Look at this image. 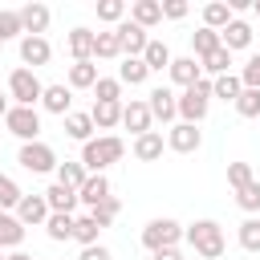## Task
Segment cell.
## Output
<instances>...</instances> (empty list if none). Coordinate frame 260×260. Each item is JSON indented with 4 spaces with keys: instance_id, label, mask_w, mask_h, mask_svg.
Masks as SVG:
<instances>
[{
    "instance_id": "obj_11",
    "label": "cell",
    "mask_w": 260,
    "mask_h": 260,
    "mask_svg": "<svg viewBox=\"0 0 260 260\" xmlns=\"http://www.w3.org/2000/svg\"><path fill=\"white\" fill-rule=\"evenodd\" d=\"M150 122H154V114H150V106L146 102H138V98H130L126 106H122V126L138 138V134H146L150 130Z\"/></svg>"
},
{
    "instance_id": "obj_47",
    "label": "cell",
    "mask_w": 260,
    "mask_h": 260,
    "mask_svg": "<svg viewBox=\"0 0 260 260\" xmlns=\"http://www.w3.org/2000/svg\"><path fill=\"white\" fill-rule=\"evenodd\" d=\"M162 16L167 20H183L187 16V0H162Z\"/></svg>"
},
{
    "instance_id": "obj_12",
    "label": "cell",
    "mask_w": 260,
    "mask_h": 260,
    "mask_svg": "<svg viewBox=\"0 0 260 260\" xmlns=\"http://www.w3.org/2000/svg\"><path fill=\"white\" fill-rule=\"evenodd\" d=\"M16 12H20L24 37H45V28H49V20H53L49 4H24V8H16Z\"/></svg>"
},
{
    "instance_id": "obj_16",
    "label": "cell",
    "mask_w": 260,
    "mask_h": 260,
    "mask_svg": "<svg viewBox=\"0 0 260 260\" xmlns=\"http://www.w3.org/2000/svg\"><path fill=\"white\" fill-rule=\"evenodd\" d=\"M146 106H150V114L158 118V122H175L179 118V98L167 89V85H158V89H150V98H146Z\"/></svg>"
},
{
    "instance_id": "obj_6",
    "label": "cell",
    "mask_w": 260,
    "mask_h": 260,
    "mask_svg": "<svg viewBox=\"0 0 260 260\" xmlns=\"http://www.w3.org/2000/svg\"><path fill=\"white\" fill-rule=\"evenodd\" d=\"M16 162L24 167V171H32V175H49V171H57L61 167V158H57V150L49 146V142H20V150H16Z\"/></svg>"
},
{
    "instance_id": "obj_26",
    "label": "cell",
    "mask_w": 260,
    "mask_h": 260,
    "mask_svg": "<svg viewBox=\"0 0 260 260\" xmlns=\"http://www.w3.org/2000/svg\"><path fill=\"white\" fill-rule=\"evenodd\" d=\"M215 49H223V41H219V32L215 28H199V32H191V57H211Z\"/></svg>"
},
{
    "instance_id": "obj_32",
    "label": "cell",
    "mask_w": 260,
    "mask_h": 260,
    "mask_svg": "<svg viewBox=\"0 0 260 260\" xmlns=\"http://www.w3.org/2000/svg\"><path fill=\"white\" fill-rule=\"evenodd\" d=\"M142 61H146V69H150V73H162V69H171V61H175V57H171V49H167L162 41H150V45H146V53H142Z\"/></svg>"
},
{
    "instance_id": "obj_43",
    "label": "cell",
    "mask_w": 260,
    "mask_h": 260,
    "mask_svg": "<svg viewBox=\"0 0 260 260\" xmlns=\"http://www.w3.org/2000/svg\"><path fill=\"white\" fill-rule=\"evenodd\" d=\"M93 93H98V102H122V81L118 77H98Z\"/></svg>"
},
{
    "instance_id": "obj_53",
    "label": "cell",
    "mask_w": 260,
    "mask_h": 260,
    "mask_svg": "<svg viewBox=\"0 0 260 260\" xmlns=\"http://www.w3.org/2000/svg\"><path fill=\"white\" fill-rule=\"evenodd\" d=\"M0 260H8V256H4V252H0Z\"/></svg>"
},
{
    "instance_id": "obj_5",
    "label": "cell",
    "mask_w": 260,
    "mask_h": 260,
    "mask_svg": "<svg viewBox=\"0 0 260 260\" xmlns=\"http://www.w3.org/2000/svg\"><path fill=\"white\" fill-rule=\"evenodd\" d=\"M8 98H12V106H37L41 98H45V81L32 73V69H12L8 73Z\"/></svg>"
},
{
    "instance_id": "obj_33",
    "label": "cell",
    "mask_w": 260,
    "mask_h": 260,
    "mask_svg": "<svg viewBox=\"0 0 260 260\" xmlns=\"http://www.w3.org/2000/svg\"><path fill=\"white\" fill-rule=\"evenodd\" d=\"M73 219H77V215H65V211H53V215H49V223H45V232H49V240H57V244H65V240H73Z\"/></svg>"
},
{
    "instance_id": "obj_14",
    "label": "cell",
    "mask_w": 260,
    "mask_h": 260,
    "mask_svg": "<svg viewBox=\"0 0 260 260\" xmlns=\"http://www.w3.org/2000/svg\"><path fill=\"white\" fill-rule=\"evenodd\" d=\"M167 73H171V81H175L179 89H191V85L203 77V65H199V57H175Z\"/></svg>"
},
{
    "instance_id": "obj_46",
    "label": "cell",
    "mask_w": 260,
    "mask_h": 260,
    "mask_svg": "<svg viewBox=\"0 0 260 260\" xmlns=\"http://www.w3.org/2000/svg\"><path fill=\"white\" fill-rule=\"evenodd\" d=\"M16 32H24V28H20V12H0V45L12 41Z\"/></svg>"
},
{
    "instance_id": "obj_17",
    "label": "cell",
    "mask_w": 260,
    "mask_h": 260,
    "mask_svg": "<svg viewBox=\"0 0 260 260\" xmlns=\"http://www.w3.org/2000/svg\"><path fill=\"white\" fill-rule=\"evenodd\" d=\"M219 41H223V49H228V53H240V49H248V45H252V24L236 16V20L219 32Z\"/></svg>"
},
{
    "instance_id": "obj_48",
    "label": "cell",
    "mask_w": 260,
    "mask_h": 260,
    "mask_svg": "<svg viewBox=\"0 0 260 260\" xmlns=\"http://www.w3.org/2000/svg\"><path fill=\"white\" fill-rule=\"evenodd\" d=\"M77 260H114V256H110V248H106V244H93V248H81V256H77Z\"/></svg>"
},
{
    "instance_id": "obj_15",
    "label": "cell",
    "mask_w": 260,
    "mask_h": 260,
    "mask_svg": "<svg viewBox=\"0 0 260 260\" xmlns=\"http://www.w3.org/2000/svg\"><path fill=\"white\" fill-rule=\"evenodd\" d=\"M41 106H45L49 114L65 118V114H73V89H69L65 81H57V85H45V98H41Z\"/></svg>"
},
{
    "instance_id": "obj_4",
    "label": "cell",
    "mask_w": 260,
    "mask_h": 260,
    "mask_svg": "<svg viewBox=\"0 0 260 260\" xmlns=\"http://www.w3.org/2000/svg\"><path fill=\"white\" fill-rule=\"evenodd\" d=\"M207 106H211V77H199L191 89L179 93V122L199 126V122L207 118Z\"/></svg>"
},
{
    "instance_id": "obj_36",
    "label": "cell",
    "mask_w": 260,
    "mask_h": 260,
    "mask_svg": "<svg viewBox=\"0 0 260 260\" xmlns=\"http://www.w3.org/2000/svg\"><path fill=\"white\" fill-rule=\"evenodd\" d=\"M240 248L252 252V256H260V215H248L240 223Z\"/></svg>"
},
{
    "instance_id": "obj_51",
    "label": "cell",
    "mask_w": 260,
    "mask_h": 260,
    "mask_svg": "<svg viewBox=\"0 0 260 260\" xmlns=\"http://www.w3.org/2000/svg\"><path fill=\"white\" fill-rule=\"evenodd\" d=\"M8 260H32V256H28V252H12Z\"/></svg>"
},
{
    "instance_id": "obj_49",
    "label": "cell",
    "mask_w": 260,
    "mask_h": 260,
    "mask_svg": "<svg viewBox=\"0 0 260 260\" xmlns=\"http://www.w3.org/2000/svg\"><path fill=\"white\" fill-rule=\"evenodd\" d=\"M150 260H183L179 248H162V252H150Z\"/></svg>"
},
{
    "instance_id": "obj_10",
    "label": "cell",
    "mask_w": 260,
    "mask_h": 260,
    "mask_svg": "<svg viewBox=\"0 0 260 260\" xmlns=\"http://www.w3.org/2000/svg\"><path fill=\"white\" fill-rule=\"evenodd\" d=\"M118 41H122V57H142L146 45H150L146 28L134 24V20H122V24H118Z\"/></svg>"
},
{
    "instance_id": "obj_24",
    "label": "cell",
    "mask_w": 260,
    "mask_h": 260,
    "mask_svg": "<svg viewBox=\"0 0 260 260\" xmlns=\"http://www.w3.org/2000/svg\"><path fill=\"white\" fill-rule=\"evenodd\" d=\"M93 130H98V126H93V118H89V114H77V110H73V114H65V134H69L73 142H81V146H85V142L93 138Z\"/></svg>"
},
{
    "instance_id": "obj_52",
    "label": "cell",
    "mask_w": 260,
    "mask_h": 260,
    "mask_svg": "<svg viewBox=\"0 0 260 260\" xmlns=\"http://www.w3.org/2000/svg\"><path fill=\"white\" fill-rule=\"evenodd\" d=\"M252 12H256V16H260V0H252Z\"/></svg>"
},
{
    "instance_id": "obj_29",
    "label": "cell",
    "mask_w": 260,
    "mask_h": 260,
    "mask_svg": "<svg viewBox=\"0 0 260 260\" xmlns=\"http://www.w3.org/2000/svg\"><path fill=\"white\" fill-rule=\"evenodd\" d=\"M45 199H49V211H65V215H73V207L81 203V199H77V191L61 187V183H53V187L45 191Z\"/></svg>"
},
{
    "instance_id": "obj_21",
    "label": "cell",
    "mask_w": 260,
    "mask_h": 260,
    "mask_svg": "<svg viewBox=\"0 0 260 260\" xmlns=\"http://www.w3.org/2000/svg\"><path fill=\"white\" fill-rule=\"evenodd\" d=\"M130 20L142 24V28H154V24L162 20V4H158V0H134V4H130Z\"/></svg>"
},
{
    "instance_id": "obj_34",
    "label": "cell",
    "mask_w": 260,
    "mask_h": 260,
    "mask_svg": "<svg viewBox=\"0 0 260 260\" xmlns=\"http://www.w3.org/2000/svg\"><path fill=\"white\" fill-rule=\"evenodd\" d=\"M93 57H122V41H118V28H106L93 37Z\"/></svg>"
},
{
    "instance_id": "obj_18",
    "label": "cell",
    "mask_w": 260,
    "mask_h": 260,
    "mask_svg": "<svg viewBox=\"0 0 260 260\" xmlns=\"http://www.w3.org/2000/svg\"><path fill=\"white\" fill-rule=\"evenodd\" d=\"M162 146H167V142H162V134H158V130H146V134H138V138H134V146H130V150H134V158H138V162H154V158H162Z\"/></svg>"
},
{
    "instance_id": "obj_30",
    "label": "cell",
    "mask_w": 260,
    "mask_h": 260,
    "mask_svg": "<svg viewBox=\"0 0 260 260\" xmlns=\"http://www.w3.org/2000/svg\"><path fill=\"white\" fill-rule=\"evenodd\" d=\"M93 37H98V32H89V28H73V32H69V53H73V61H93Z\"/></svg>"
},
{
    "instance_id": "obj_40",
    "label": "cell",
    "mask_w": 260,
    "mask_h": 260,
    "mask_svg": "<svg viewBox=\"0 0 260 260\" xmlns=\"http://www.w3.org/2000/svg\"><path fill=\"white\" fill-rule=\"evenodd\" d=\"M118 211H122V203H118L114 195H110L106 203H98V207H89V215H93V223H98V228H110V223L118 219Z\"/></svg>"
},
{
    "instance_id": "obj_38",
    "label": "cell",
    "mask_w": 260,
    "mask_h": 260,
    "mask_svg": "<svg viewBox=\"0 0 260 260\" xmlns=\"http://www.w3.org/2000/svg\"><path fill=\"white\" fill-rule=\"evenodd\" d=\"M98 20H106V24H122L126 20V0H102L98 4Z\"/></svg>"
},
{
    "instance_id": "obj_27",
    "label": "cell",
    "mask_w": 260,
    "mask_h": 260,
    "mask_svg": "<svg viewBox=\"0 0 260 260\" xmlns=\"http://www.w3.org/2000/svg\"><path fill=\"white\" fill-rule=\"evenodd\" d=\"M146 77H150V69H146L142 57H122V65H118V81L122 85H142Z\"/></svg>"
},
{
    "instance_id": "obj_22",
    "label": "cell",
    "mask_w": 260,
    "mask_h": 260,
    "mask_svg": "<svg viewBox=\"0 0 260 260\" xmlns=\"http://www.w3.org/2000/svg\"><path fill=\"white\" fill-rule=\"evenodd\" d=\"M65 85H69V89H93V85H98V65H93V61H73Z\"/></svg>"
},
{
    "instance_id": "obj_35",
    "label": "cell",
    "mask_w": 260,
    "mask_h": 260,
    "mask_svg": "<svg viewBox=\"0 0 260 260\" xmlns=\"http://www.w3.org/2000/svg\"><path fill=\"white\" fill-rule=\"evenodd\" d=\"M98 232H102V228L93 223V215H89V211L73 219V240H77L81 248H93V244H98Z\"/></svg>"
},
{
    "instance_id": "obj_25",
    "label": "cell",
    "mask_w": 260,
    "mask_h": 260,
    "mask_svg": "<svg viewBox=\"0 0 260 260\" xmlns=\"http://www.w3.org/2000/svg\"><path fill=\"white\" fill-rule=\"evenodd\" d=\"M232 20H236V16H232V8H228L223 0H211V4H203V28H215V32H223Z\"/></svg>"
},
{
    "instance_id": "obj_3",
    "label": "cell",
    "mask_w": 260,
    "mask_h": 260,
    "mask_svg": "<svg viewBox=\"0 0 260 260\" xmlns=\"http://www.w3.org/2000/svg\"><path fill=\"white\" fill-rule=\"evenodd\" d=\"M187 236V228L179 223V219H171V215H158V219H150L146 228H142V248L146 252H162V248H179V240Z\"/></svg>"
},
{
    "instance_id": "obj_45",
    "label": "cell",
    "mask_w": 260,
    "mask_h": 260,
    "mask_svg": "<svg viewBox=\"0 0 260 260\" xmlns=\"http://www.w3.org/2000/svg\"><path fill=\"white\" fill-rule=\"evenodd\" d=\"M240 81H244V89H260V53H252V57L244 61Z\"/></svg>"
},
{
    "instance_id": "obj_8",
    "label": "cell",
    "mask_w": 260,
    "mask_h": 260,
    "mask_svg": "<svg viewBox=\"0 0 260 260\" xmlns=\"http://www.w3.org/2000/svg\"><path fill=\"white\" fill-rule=\"evenodd\" d=\"M49 199H45V191L41 195H24L20 203H16V219L24 223V228H45L49 223Z\"/></svg>"
},
{
    "instance_id": "obj_23",
    "label": "cell",
    "mask_w": 260,
    "mask_h": 260,
    "mask_svg": "<svg viewBox=\"0 0 260 260\" xmlns=\"http://www.w3.org/2000/svg\"><path fill=\"white\" fill-rule=\"evenodd\" d=\"M89 118H93L98 130H114V126L122 122V102H93Z\"/></svg>"
},
{
    "instance_id": "obj_20",
    "label": "cell",
    "mask_w": 260,
    "mask_h": 260,
    "mask_svg": "<svg viewBox=\"0 0 260 260\" xmlns=\"http://www.w3.org/2000/svg\"><path fill=\"white\" fill-rule=\"evenodd\" d=\"M77 199H81L85 207H98V203H106V199H110V179H106V175H89V179L81 183Z\"/></svg>"
},
{
    "instance_id": "obj_44",
    "label": "cell",
    "mask_w": 260,
    "mask_h": 260,
    "mask_svg": "<svg viewBox=\"0 0 260 260\" xmlns=\"http://www.w3.org/2000/svg\"><path fill=\"white\" fill-rule=\"evenodd\" d=\"M252 183V167L248 162H228V187L232 191H244Z\"/></svg>"
},
{
    "instance_id": "obj_9",
    "label": "cell",
    "mask_w": 260,
    "mask_h": 260,
    "mask_svg": "<svg viewBox=\"0 0 260 260\" xmlns=\"http://www.w3.org/2000/svg\"><path fill=\"white\" fill-rule=\"evenodd\" d=\"M199 142H203V134H199L191 122H175V126L167 130V146H171L175 154H195Z\"/></svg>"
},
{
    "instance_id": "obj_19",
    "label": "cell",
    "mask_w": 260,
    "mask_h": 260,
    "mask_svg": "<svg viewBox=\"0 0 260 260\" xmlns=\"http://www.w3.org/2000/svg\"><path fill=\"white\" fill-rule=\"evenodd\" d=\"M24 223L16 219V211H0V252L4 248H20L24 244Z\"/></svg>"
},
{
    "instance_id": "obj_42",
    "label": "cell",
    "mask_w": 260,
    "mask_h": 260,
    "mask_svg": "<svg viewBox=\"0 0 260 260\" xmlns=\"http://www.w3.org/2000/svg\"><path fill=\"white\" fill-rule=\"evenodd\" d=\"M236 114L240 118H260V89H244L236 98Z\"/></svg>"
},
{
    "instance_id": "obj_37",
    "label": "cell",
    "mask_w": 260,
    "mask_h": 260,
    "mask_svg": "<svg viewBox=\"0 0 260 260\" xmlns=\"http://www.w3.org/2000/svg\"><path fill=\"white\" fill-rule=\"evenodd\" d=\"M24 199V191L16 187L12 175H0V211H16V203Z\"/></svg>"
},
{
    "instance_id": "obj_39",
    "label": "cell",
    "mask_w": 260,
    "mask_h": 260,
    "mask_svg": "<svg viewBox=\"0 0 260 260\" xmlns=\"http://www.w3.org/2000/svg\"><path fill=\"white\" fill-rule=\"evenodd\" d=\"M199 65H203V73L223 77V73H232V69H228V65H232V53H228V49H215V53H211V57H203Z\"/></svg>"
},
{
    "instance_id": "obj_28",
    "label": "cell",
    "mask_w": 260,
    "mask_h": 260,
    "mask_svg": "<svg viewBox=\"0 0 260 260\" xmlns=\"http://www.w3.org/2000/svg\"><path fill=\"white\" fill-rule=\"evenodd\" d=\"M244 93V81H240V73H223V77H211V98H223V102H232L236 106V98Z\"/></svg>"
},
{
    "instance_id": "obj_1",
    "label": "cell",
    "mask_w": 260,
    "mask_h": 260,
    "mask_svg": "<svg viewBox=\"0 0 260 260\" xmlns=\"http://www.w3.org/2000/svg\"><path fill=\"white\" fill-rule=\"evenodd\" d=\"M122 154H126V142L118 134H102V138H89L81 146V167L89 175H106V167L122 162Z\"/></svg>"
},
{
    "instance_id": "obj_13",
    "label": "cell",
    "mask_w": 260,
    "mask_h": 260,
    "mask_svg": "<svg viewBox=\"0 0 260 260\" xmlns=\"http://www.w3.org/2000/svg\"><path fill=\"white\" fill-rule=\"evenodd\" d=\"M53 57V45L45 37H20V65L24 69H37V65H49Z\"/></svg>"
},
{
    "instance_id": "obj_2",
    "label": "cell",
    "mask_w": 260,
    "mask_h": 260,
    "mask_svg": "<svg viewBox=\"0 0 260 260\" xmlns=\"http://www.w3.org/2000/svg\"><path fill=\"white\" fill-rule=\"evenodd\" d=\"M203 260H219L223 252H228V240H223V228L215 223V219H195L191 228H187V236H183Z\"/></svg>"
},
{
    "instance_id": "obj_7",
    "label": "cell",
    "mask_w": 260,
    "mask_h": 260,
    "mask_svg": "<svg viewBox=\"0 0 260 260\" xmlns=\"http://www.w3.org/2000/svg\"><path fill=\"white\" fill-rule=\"evenodd\" d=\"M4 126H8L12 138L37 142V134H41V114H37V106H12L8 118H4Z\"/></svg>"
},
{
    "instance_id": "obj_50",
    "label": "cell",
    "mask_w": 260,
    "mask_h": 260,
    "mask_svg": "<svg viewBox=\"0 0 260 260\" xmlns=\"http://www.w3.org/2000/svg\"><path fill=\"white\" fill-rule=\"evenodd\" d=\"M8 110H12V106H8V93H0V122L8 118Z\"/></svg>"
},
{
    "instance_id": "obj_31",
    "label": "cell",
    "mask_w": 260,
    "mask_h": 260,
    "mask_svg": "<svg viewBox=\"0 0 260 260\" xmlns=\"http://www.w3.org/2000/svg\"><path fill=\"white\" fill-rule=\"evenodd\" d=\"M85 179H89V171L81 167V158H77V162H69V158H65V162L57 167V183H61V187H69V191H81V183H85Z\"/></svg>"
},
{
    "instance_id": "obj_41",
    "label": "cell",
    "mask_w": 260,
    "mask_h": 260,
    "mask_svg": "<svg viewBox=\"0 0 260 260\" xmlns=\"http://www.w3.org/2000/svg\"><path fill=\"white\" fill-rule=\"evenodd\" d=\"M236 203H240V211L256 215V211H260V179H252L244 191H236Z\"/></svg>"
}]
</instances>
